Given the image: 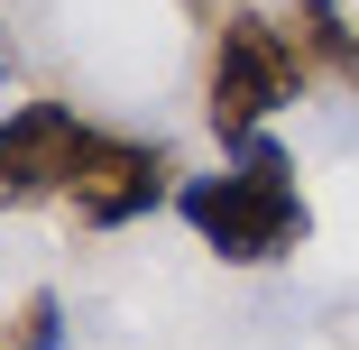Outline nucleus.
I'll use <instances>...</instances> for the list:
<instances>
[{"label": "nucleus", "mask_w": 359, "mask_h": 350, "mask_svg": "<svg viewBox=\"0 0 359 350\" xmlns=\"http://www.w3.org/2000/svg\"><path fill=\"white\" fill-rule=\"evenodd\" d=\"M175 213L184 231L222 258V267H276V258H295L313 240V203H304V175L295 157H285V138H240L231 166H212V175H184L175 184Z\"/></svg>", "instance_id": "nucleus-1"}, {"label": "nucleus", "mask_w": 359, "mask_h": 350, "mask_svg": "<svg viewBox=\"0 0 359 350\" xmlns=\"http://www.w3.org/2000/svg\"><path fill=\"white\" fill-rule=\"evenodd\" d=\"M323 74L313 55L295 46V28H285V10H258V0H231L222 19H212V65H203V120L222 148H240V138H258L285 102H304Z\"/></svg>", "instance_id": "nucleus-2"}, {"label": "nucleus", "mask_w": 359, "mask_h": 350, "mask_svg": "<svg viewBox=\"0 0 359 350\" xmlns=\"http://www.w3.org/2000/svg\"><path fill=\"white\" fill-rule=\"evenodd\" d=\"M175 148L166 138H129V129H93L83 157H74V184H65V203H74L83 231H129L148 222L157 203H175Z\"/></svg>", "instance_id": "nucleus-3"}, {"label": "nucleus", "mask_w": 359, "mask_h": 350, "mask_svg": "<svg viewBox=\"0 0 359 350\" xmlns=\"http://www.w3.org/2000/svg\"><path fill=\"white\" fill-rule=\"evenodd\" d=\"M83 138H93V120L74 102H19V111H0V213L65 203Z\"/></svg>", "instance_id": "nucleus-4"}, {"label": "nucleus", "mask_w": 359, "mask_h": 350, "mask_svg": "<svg viewBox=\"0 0 359 350\" xmlns=\"http://www.w3.org/2000/svg\"><path fill=\"white\" fill-rule=\"evenodd\" d=\"M285 28H295V46L313 55V74L359 93V19L341 10V0H285Z\"/></svg>", "instance_id": "nucleus-5"}, {"label": "nucleus", "mask_w": 359, "mask_h": 350, "mask_svg": "<svg viewBox=\"0 0 359 350\" xmlns=\"http://www.w3.org/2000/svg\"><path fill=\"white\" fill-rule=\"evenodd\" d=\"M0 350H65V295L28 286L10 314H0Z\"/></svg>", "instance_id": "nucleus-6"}, {"label": "nucleus", "mask_w": 359, "mask_h": 350, "mask_svg": "<svg viewBox=\"0 0 359 350\" xmlns=\"http://www.w3.org/2000/svg\"><path fill=\"white\" fill-rule=\"evenodd\" d=\"M184 10H194V19H203V28H212V19H222V10H231V0H184Z\"/></svg>", "instance_id": "nucleus-7"}, {"label": "nucleus", "mask_w": 359, "mask_h": 350, "mask_svg": "<svg viewBox=\"0 0 359 350\" xmlns=\"http://www.w3.org/2000/svg\"><path fill=\"white\" fill-rule=\"evenodd\" d=\"M0 65H10V46H0Z\"/></svg>", "instance_id": "nucleus-8"}]
</instances>
